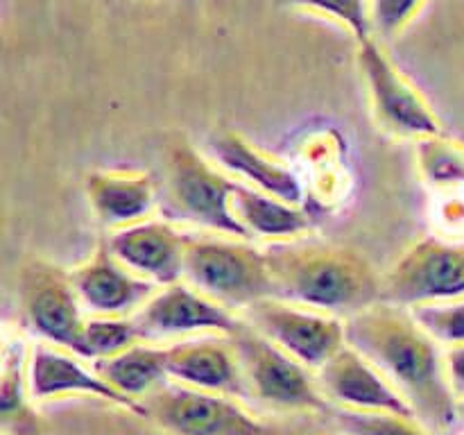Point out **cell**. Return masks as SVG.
<instances>
[{
    "label": "cell",
    "instance_id": "cell-31",
    "mask_svg": "<svg viewBox=\"0 0 464 435\" xmlns=\"http://www.w3.org/2000/svg\"><path fill=\"white\" fill-rule=\"evenodd\" d=\"M458 435H464V429H462V430H460V433H458Z\"/></svg>",
    "mask_w": 464,
    "mask_h": 435
},
{
    "label": "cell",
    "instance_id": "cell-6",
    "mask_svg": "<svg viewBox=\"0 0 464 435\" xmlns=\"http://www.w3.org/2000/svg\"><path fill=\"white\" fill-rule=\"evenodd\" d=\"M464 297V240L426 236L408 245L381 279V302L420 308Z\"/></svg>",
    "mask_w": 464,
    "mask_h": 435
},
{
    "label": "cell",
    "instance_id": "cell-26",
    "mask_svg": "<svg viewBox=\"0 0 464 435\" xmlns=\"http://www.w3.org/2000/svg\"><path fill=\"white\" fill-rule=\"evenodd\" d=\"M411 313L442 347L464 344V297L456 302L412 308Z\"/></svg>",
    "mask_w": 464,
    "mask_h": 435
},
{
    "label": "cell",
    "instance_id": "cell-15",
    "mask_svg": "<svg viewBox=\"0 0 464 435\" xmlns=\"http://www.w3.org/2000/svg\"><path fill=\"white\" fill-rule=\"evenodd\" d=\"M168 376L186 388L249 399L243 367L227 335H199L166 344Z\"/></svg>",
    "mask_w": 464,
    "mask_h": 435
},
{
    "label": "cell",
    "instance_id": "cell-8",
    "mask_svg": "<svg viewBox=\"0 0 464 435\" xmlns=\"http://www.w3.org/2000/svg\"><path fill=\"white\" fill-rule=\"evenodd\" d=\"M143 417L168 435H267L240 399L168 381L140 401Z\"/></svg>",
    "mask_w": 464,
    "mask_h": 435
},
{
    "label": "cell",
    "instance_id": "cell-17",
    "mask_svg": "<svg viewBox=\"0 0 464 435\" xmlns=\"http://www.w3.org/2000/svg\"><path fill=\"white\" fill-rule=\"evenodd\" d=\"M211 161L238 184L293 204H304L302 179L290 166L238 131H220L208 140Z\"/></svg>",
    "mask_w": 464,
    "mask_h": 435
},
{
    "label": "cell",
    "instance_id": "cell-9",
    "mask_svg": "<svg viewBox=\"0 0 464 435\" xmlns=\"http://www.w3.org/2000/svg\"><path fill=\"white\" fill-rule=\"evenodd\" d=\"M18 304L23 320L39 343L77 353L89 315L82 306L71 270L44 258L30 261L18 276Z\"/></svg>",
    "mask_w": 464,
    "mask_h": 435
},
{
    "label": "cell",
    "instance_id": "cell-32",
    "mask_svg": "<svg viewBox=\"0 0 464 435\" xmlns=\"http://www.w3.org/2000/svg\"><path fill=\"white\" fill-rule=\"evenodd\" d=\"M460 411H464V406H462V408H460Z\"/></svg>",
    "mask_w": 464,
    "mask_h": 435
},
{
    "label": "cell",
    "instance_id": "cell-29",
    "mask_svg": "<svg viewBox=\"0 0 464 435\" xmlns=\"http://www.w3.org/2000/svg\"><path fill=\"white\" fill-rule=\"evenodd\" d=\"M456 193H444L449 198L447 202H442V208H440V218H442V222H447L449 231H458L464 227V199L458 198Z\"/></svg>",
    "mask_w": 464,
    "mask_h": 435
},
{
    "label": "cell",
    "instance_id": "cell-5",
    "mask_svg": "<svg viewBox=\"0 0 464 435\" xmlns=\"http://www.w3.org/2000/svg\"><path fill=\"white\" fill-rule=\"evenodd\" d=\"M229 338L243 367L249 399L279 412L329 411L315 372L276 347L249 322H243Z\"/></svg>",
    "mask_w": 464,
    "mask_h": 435
},
{
    "label": "cell",
    "instance_id": "cell-23",
    "mask_svg": "<svg viewBox=\"0 0 464 435\" xmlns=\"http://www.w3.org/2000/svg\"><path fill=\"white\" fill-rule=\"evenodd\" d=\"M139 343H148L136 324L134 315L130 317H104L89 315L82 334L77 356L86 358L89 362L104 361Z\"/></svg>",
    "mask_w": 464,
    "mask_h": 435
},
{
    "label": "cell",
    "instance_id": "cell-12",
    "mask_svg": "<svg viewBox=\"0 0 464 435\" xmlns=\"http://www.w3.org/2000/svg\"><path fill=\"white\" fill-rule=\"evenodd\" d=\"M315 376L329 408L417 417L392 381L349 343Z\"/></svg>",
    "mask_w": 464,
    "mask_h": 435
},
{
    "label": "cell",
    "instance_id": "cell-28",
    "mask_svg": "<svg viewBox=\"0 0 464 435\" xmlns=\"http://www.w3.org/2000/svg\"><path fill=\"white\" fill-rule=\"evenodd\" d=\"M444 376L451 388L453 397L458 399L460 408L464 406V344H453V347H442Z\"/></svg>",
    "mask_w": 464,
    "mask_h": 435
},
{
    "label": "cell",
    "instance_id": "cell-1",
    "mask_svg": "<svg viewBox=\"0 0 464 435\" xmlns=\"http://www.w3.org/2000/svg\"><path fill=\"white\" fill-rule=\"evenodd\" d=\"M347 343L392 381L421 424L433 433L451 429L460 403L444 376L442 344L408 308L379 302L347 317Z\"/></svg>",
    "mask_w": 464,
    "mask_h": 435
},
{
    "label": "cell",
    "instance_id": "cell-10",
    "mask_svg": "<svg viewBox=\"0 0 464 435\" xmlns=\"http://www.w3.org/2000/svg\"><path fill=\"white\" fill-rule=\"evenodd\" d=\"M247 313V322L276 347L317 372L347 347V320L281 297L263 299Z\"/></svg>",
    "mask_w": 464,
    "mask_h": 435
},
{
    "label": "cell",
    "instance_id": "cell-21",
    "mask_svg": "<svg viewBox=\"0 0 464 435\" xmlns=\"http://www.w3.org/2000/svg\"><path fill=\"white\" fill-rule=\"evenodd\" d=\"M27 356H30V343L21 334L5 331L0 412H3L5 429L12 435H41L39 415L32 411L34 399L27 385Z\"/></svg>",
    "mask_w": 464,
    "mask_h": 435
},
{
    "label": "cell",
    "instance_id": "cell-22",
    "mask_svg": "<svg viewBox=\"0 0 464 435\" xmlns=\"http://www.w3.org/2000/svg\"><path fill=\"white\" fill-rule=\"evenodd\" d=\"M415 168L420 179L435 193L464 188V143L447 134L415 143Z\"/></svg>",
    "mask_w": 464,
    "mask_h": 435
},
{
    "label": "cell",
    "instance_id": "cell-2",
    "mask_svg": "<svg viewBox=\"0 0 464 435\" xmlns=\"http://www.w3.org/2000/svg\"><path fill=\"white\" fill-rule=\"evenodd\" d=\"M276 297L344 320L381 302V279L361 252L338 245L284 243L267 249Z\"/></svg>",
    "mask_w": 464,
    "mask_h": 435
},
{
    "label": "cell",
    "instance_id": "cell-27",
    "mask_svg": "<svg viewBox=\"0 0 464 435\" xmlns=\"http://www.w3.org/2000/svg\"><path fill=\"white\" fill-rule=\"evenodd\" d=\"M429 0H370V16L379 41L399 39L426 7Z\"/></svg>",
    "mask_w": 464,
    "mask_h": 435
},
{
    "label": "cell",
    "instance_id": "cell-3",
    "mask_svg": "<svg viewBox=\"0 0 464 435\" xmlns=\"http://www.w3.org/2000/svg\"><path fill=\"white\" fill-rule=\"evenodd\" d=\"M184 281L231 311L276 297L267 254L236 236L186 234Z\"/></svg>",
    "mask_w": 464,
    "mask_h": 435
},
{
    "label": "cell",
    "instance_id": "cell-4",
    "mask_svg": "<svg viewBox=\"0 0 464 435\" xmlns=\"http://www.w3.org/2000/svg\"><path fill=\"white\" fill-rule=\"evenodd\" d=\"M234 190L236 181L211 159L186 143L172 148L163 188L168 220L188 222L207 234L247 238L236 220Z\"/></svg>",
    "mask_w": 464,
    "mask_h": 435
},
{
    "label": "cell",
    "instance_id": "cell-25",
    "mask_svg": "<svg viewBox=\"0 0 464 435\" xmlns=\"http://www.w3.org/2000/svg\"><path fill=\"white\" fill-rule=\"evenodd\" d=\"M288 3L347 30L356 45L376 39L370 16V0H288Z\"/></svg>",
    "mask_w": 464,
    "mask_h": 435
},
{
    "label": "cell",
    "instance_id": "cell-20",
    "mask_svg": "<svg viewBox=\"0 0 464 435\" xmlns=\"http://www.w3.org/2000/svg\"><path fill=\"white\" fill-rule=\"evenodd\" d=\"M93 367L118 394L139 406L145 397L170 381L166 344L161 343H139L116 356L93 362Z\"/></svg>",
    "mask_w": 464,
    "mask_h": 435
},
{
    "label": "cell",
    "instance_id": "cell-18",
    "mask_svg": "<svg viewBox=\"0 0 464 435\" xmlns=\"http://www.w3.org/2000/svg\"><path fill=\"white\" fill-rule=\"evenodd\" d=\"M84 193L100 225L109 231L154 218L159 188L152 175L134 168H102L86 175Z\"/></svg>",
    "mask_w": 464,
    "mask_h": 435
},
{
    "label": "cell",
    "instance_id": "cell-30",
    "mask_svg": "<svg viewBox=\"0 0 464 435\" xmlns=\"http://www.w3.org/2000/svg\"><path fill=\"white\" fill-rule=\"evenodd\" d=\"M302 435H343V433H338V430H334V429H322V430H308V433H302Z\"/></svg>",
    "mask_w": 464,
    "mask_h": 435
},
{
    "label": "cell",
    "instance_id": "cell-13",
    "mask_svg": "<svg viewBox=\"0 0 464 435\" xmlns=\"http://www.w3.org/2000/svg\"><path fill=\"white\" fill-rule=\"evenodd\" d=\"M27 385H30L34 403L63 397H91L143 417V408L118 394L98 374L93 362L77 356L75 352H68V349L54 347L48 343L30 344Z\"/></svg>",
    "mask_w": 464,
    "mask_h": 435
},
{
    "label": "cell",
    "instance_id": "cell-14",
    "mask_svg": "<svg viewBox=\"0 0 464 435\" xmlns=\"http://www.w3.org/2000/svg\"><path fill=\"white\" fill-rule=\"evenodd\" d=\"M104 243L122 266L157 288L184 281L186 231L168 218H148L125 229L109 231Z\"/></svg>",
    "mask_w": 464,
    "mask_h": 435
},
{
    "label": "cell",
    "instance_id": "cell-11",
    "mask_svg": "<svg viewBox=\"0 0 464 435\" xmlns=\"http://www.w3.org/2000/svg\"><path fill=\"white\" fill-rule=\"evenodd\" d=\"M140 334L148 343L186 340L199 335H234L243 324L236 311L199 293L186 281L161 285L134 313Z\"/></svg>",
    "mask_w": 464,
    "mask_h": 435
},
{
    "label": "cell",
    "instance_id": "cell-16",
    "mask_svg": "<svg viewBox=\"0 0 464 435\" xmlns=\"http://www.w3.org/2000/svg\"><path fill=\"white\" fill-rule=\"evenodd\" d=\"M71 276L86 315L130 317L157 290V285L122 266L107 243L77 263Z\"/></svg>",
    "mask_w": 464,
    "mask_h": 435
},
{
    "label": "cell",
    "instance_id": "cell-24",
    "mask_svg": "<svg viewBox=\"0 0 464 435\" xmlns=\"http://www.w3.org/2000/svg\"><path fill=\"white\" fill-rule=\"evenodd\" d=\"M331 429L343 435H435L412 415L397 412H353L329 408Z\"/></svg>",
    "mask_w": 464,
    "mask_h": 435
},
{
    "label": "cell",
    "instance_id": "cell-19",
    "mask_svg": "<svg viewBox=\"0 0 464 435\" xmlns=\"http://www.w3.org/2000/svg\"><path fill=\"white\" fill-rule=\"evenodd\" d=\"M234 213L249 240H267L272 245L295 243L311 231V213L304 204L267 195L236 181Z\"/></svg>",
    "mask_w": 464,
    "mask_h": 435
},
{
    "label": "cell",
    "instance_id": "cell-7",
    "mask_svg": "<svg viewBox=\"0 0 464 435\" xmlns=\"http://www.w3.org/2000/svg\"><path fill=\"white\" fill-rule=\"evenodd\" d=\"M356 59L372 113L385 131L415 143L430 136L447 134L433 104L392 62L383 41L370 39L356 45Z\"/></svg>",
    "mask_w": 464,
    "mask_h": 435
}]
</instances>
